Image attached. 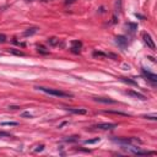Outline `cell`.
<instances>
[{"instance_id": "4316f807", "label": "cell", "mask_w": 157, "mask_h": 157, "mask_svg": "<svg viewBox=\"0 0 157 157\" xmlns=\"http://www.w3.org/2000/svg\"><path fill=\"white\" fill-rule=\"evenodd\" d=\"M43 1H52V0H43Z\"/></svg>"}, {"instance_id": "6da1fadb", "label": "cell", "mask_w": 157, "mask_h": 157, "mask_svg": "<svg viewBox=\"0 0 157 157\" xmlns=\"http://www.w3.org/2000/svg\"><path fill=\"white\" fill-rule=\"evenodd\" d=\"M34 88H37V90H39V91H42V92L47 93V94L55 96V97H60V98H65V97L70 98V97H72V94H71V93H69V92H64V91H60V90L48 88V87H43V86H36Z\"/></svg>"}, {"instance_id": "52a82bcc", "label": "cell", "mask_w": 157, "mask_h": 157, "mask_svg": "<svg viewBox=\"0 0 157 157\" xmlns=\"http://www.w3.org/2000/svg\"><path fill=\"white\" fill-rule=\"evenodd\" d=\"M125 93H126L128 96H131V97L136 98V99H141V101H146V99H147V97H146L145 94H142V93H140V92H136V91H132V90H128Z\"/></svg>"}, {"instance_id": "4fadbf2b", "label": "cell", "mask_w": 157, "mask_h": 157, "mask_svg": "<svg viewBox=\"0 0 157 157\" xmlns=\"http://www.w3.org/2000/svg\"><path fill=\"white\" fill-rule=\"evenodd\" d=\"M125 27L128 28V31H129L130 33H134V32L137 29V25H136V23H131V22H128V23L125 25Z\"/></svg>"}, {"instance_id": "8992f818", "label": "cell", "mask_w": 157, "mask_h": 157, "mask_svg": "<svg viewBox=\"0 0 157 157\" xmlns=\"http://www.w3.org/2000/svg\"><path fill=\"white\" fill-rule=\"evenodd\" d=\"M117 126H118V125L114 124V123H101V124L94 125L93 128L99 129V130H112V129H115Z\"/></svg>"}, {"instance_id": "d4e9b609", "label": "cell", "mask_w": 157, "mask_h": 157, "mask_svg": "<svg viewBox=\"0 0 157 157\" xmlns=\"http://www.w3.org/2000/svg\"><path fill=\"white\" fill-rule=\"evenodd\" d=\"M39 148H36V152H38V151H42L43 150V147H44V145H40V146H38Z\"/></svg>"}, {"instance_id": "30bf717a", "label": "cell", "mask_w": 157, "mask_h": 157, "mask_svg": "<svg viewBox=\"0 0 157 157\" xmlns=\"http://www.w3.org/2000/svg\"><path fill=\"white\" fill-rule=\"evenodd\" d=\"M82 47V43L80 40H72L71 42V52L74 53H80V49Z\"/></svg>"}, {"instance_id": "cb8c5ba5", "label": "cell", "mask_w": 157, "mask_h": 157, "mask_svg": "<svg viewBox=\"0 0 157 157\" xmlns=\"http://www.w3.org/2000/svg\"><path fill=\"white\" fill-rule=\"evenodd\" d=\"M144 118H146V119H151V120H156V119H157L156 115H144Z\"/></svg>"}, {"instance_id": "d6986e66", "label": "cell", "mask_w": 157, "mask_h": 157, "mask_svg": "<svg viewBox=\"0 0 157 157\" xmlns=\"http://www.w3.org/2000/svg\"><path fill=\"white\" fill-rule=\"evenodd\" d=\"M77 140H78V136H70V137L65 139L64 141H66V142H74V141H77Z\"/></svg>"}, {"instance_id": "5b68a950", "label": "cell", "mask_w": 157, "mask_h": 157, "mask_svg": "<svg viewBox=\"0 0 157 157\" xmlns=\"http://www.w3.org/2000/svg\"><path fill=\"white\" fill-rule=\"evenodd\" d=\"M115 43H117L118 47H120L121 49H125V48L128 47V44H129L128 38H126L125 36H117V37H115Z\"/></svg>"}, {"instance_id": "8fae6325", "label": "cell", "mask_w": 157, "mask_h": 157, "mask_svg": "<svg viewBox=\"0 0 157 157\" xmlns=\"http://www.w3.org/2000/svg\"><path fill=\"white\" fill-rule=\"evenodd\" d=\"M48 44L49 45H52V47H55V45H61L63 47V43H60V39L59 38H56V37H50V38H48Z\"/></svg>"}, {"instance_id": "603a6c76", "label": "cell", "mask_w": 157, "mask_h": 157, "mask_svg": "<svg viewBox=\"0 0 157 157\" xmlns=\"http://www.w3.org/2000/svg\"><path fill=\"white\" fill-rule=\"evenodd\" d=\"M22 117H25V118H33V115L31 113H28V112H23L22 113Z\"/></svg>"}, {"instance_id": "5bb4252c", "label": "cell", "mask_w": 157, "mask_h": 157, "mask_svg": "<svg viewBox=\"0 0 157 157\" xmlns=\"http://www.w3.org/2000/svg\"><path fill=\"white\" fill-rule=\"evenodd\" d=\"M7 52H9V53H11V54L18 55V56H23V55H25V53H23L22 50H20V49H13V48H10V49H7Z\"/></svg>"}, {"instance_id": "2e32d148", "label": "cell", "mask_w": 157, "mask_h": 157, "mask_svg": "<svg viewBox=\"0 0 157 157\" xmlns=\"http://www.w3.org/2000/svg\"><path fill=\"white\" fill-rule=\"evenodd\" d=\"M37 50H38V53H40V54H49V50H48L45 47H43V45H38V47H37Z\"/></svg>"}, {"instance_id": "ffe728a7", "label": "cell", "mask_w": 157, "mask_h": 157, "mask_svg": "<svg viewBox=\"0 0 157 157\" xmlns=\"http://www.w3.org/2000/svg\"><path fill=\"white\" fill-rule=\"evenodd\" d=\"M0 137H13L11 134L5 132V131H0Z\"/></svg>"}, {"instance_id": "484cf974", "label": "cell", "mask_w": 157, "mask_h": 157, "mask_svg": "<svg viewBox=\"0 0 157 157\" xmlns=\"http://www.w3.org/2000/svg\"><path fill=\"white\" fill-rule=\"evenodd\" d=\"M76 0H65V4L67 5V4H72V2H75Z\"/></svg>"}, {"instance_id": "9a60e30c", "label": "cell", "mask_w": 157, "mask_h": 157, "mask_svg": "<svg viewBox=\"0 0 157 157\" xmlns=\"http://www.w3.org/2000/svg\"><path fill=\"white\" fill-rule=\"evenodd\" d=\"M120 81H123V82H125V83H129V85L137 86V82L134 81V80H131V78H129V77H120Z\"/></svg>"}, {"instance_id": "44dd1931", "label": "cell", "mask_w": 157, "mask_h": 157, "mask_svg": "<svg viewBox=\"0 0 157 157\" xmlns=\"http://www.w3.org/2000/svg\"><path fill=\"white\" fill-rule=\"evenodd\" d=\"M98 141H99V139L97 137V139H94V140H86V141H85V144H86V145H88V144H94V142H98Z\"/></svg>"}, {"instance_id": "3957f363", "label": "cell", "mask_w": 157, "mask_h": 157, "mask_svg": "<svg viewBox=\"0 0 157 157\" xmlns=\"http://www.w3.org/2000/svg\"><path fill=\"white\" fill-rule=\"evenodd\" d=\"M142 39H144L145 44H146L150 49H152V50H155V49H156V44H155V42H153V39H152V37H151V34H150V33L144 32V33H142Z\"/></svg>"}, {"instance_id": "ac0fdd59", "label": "cell", "mask_w": 157, "mask_h": 157, "mask_svg": "<svg viewBox=\"0 0 157 157\" xmlns=\"http://www.w3.org/2000/svg\"><path fill=\"white\" fill-rule=\"evenodd\" d=\"M0 125H2V126H5V125H10V126H16V125H18V123H16V121H4V123H1Z\"/></svg>"}, {"instance_id": "9c48e42d", "label": "cell", "mask_w": 157, "mask_h": 157, "mask_svg": "<svg viewBox=\"0 0 157 157\" xmlns=\"http://www.w3.org/2000/svg\"><path fill=\"white\" fill-rule=\"evenodd\" d=\"M65 110L70 112V113H74V114H86L87 110L83 109V108H70V107H65L64 108Z\"/></svg>"}, {"instance_id": "e0dca14e", "label": "cell", "mask_w": 157, "mask_h": 157, "mask_svg": "<svg viewBox=\"0 0 157 157\" xmlns=\"http://www.w3.org/2000/svg\"><path fill=\"white\" fill-rule=\"evenodd\" d=\"M104 113H112V114H118V115H124V117L129 115L128 113H123V112H119V110H105Z\"/></svg>"}, {"instance_id": "277c9868", "label": "cell", "mask_w": 157, "mask_h": 157, "mask_svg": "<svg viewBox=\"0 0 157 157\" xmlns=\"http://www.w3.org/2000/svg\"><path fill=\"white\" fill-rule=\"evenodd\" d=\"M141 72H142V75H144V77L145 78H147L148 81H151L152 83H156L157 82V75L156 74H153V72H151V71H147L146 69H141Z\"/></svg>"}, {"instance_id": "7c38bea8", "label": "cell", "mask_w": 157, "mask_h": 157, "mask_svg": "<svg viewBox=\"0 0 157 157\" xmlns=\"http://www.w3.org/2000/svg\"><path fill=\"white\" fill-rule=\"evenodd\" d=\"M38 27H31V28H27L25 32H23V36L25 37H28V36H33L34 33H37L38 32Z\"/></svg>"}, {"instance_id": "7a4b0ae2", "label": "cell", "mask_w": 157, "mask_h": 157, "mask_svg": "<svg viewBox=\"0 0 157 157\" xmlns=\"http://www.w3.org/2000/svg\"><path fill=\"white\" fill-rule=\"evenodd\" d=\"M115 142L120 144L121 146L124 145H132V144H141V140L137 139V137H114L113 139Z\"/></svg>"}, {"instance_id": "7402d4cb", "label": "cell", "mask_w": 157, "mask_h": 157, "mask_svg": "<svg viewBox=\"0 0 157 157\" xmlns=\"http://www.w3.org/2000/svg\"><path fill=\"white\" fill-rule=\"evenodd\" d=\"M6 36L4 34V33H0V43H4V42H6Z\"/></svg>"}, {"instance_id": "ba28073f", "label": "cell", "mask_w": 157, "mask_h": 157, "mask_svg": "<svg viewBox=\"0 0 157 157\" xmlns=\"http://www.w3.org/2000/svg\"><path fill=\"white\" fill-rule=\"evenodd\" d=\"M93 101L99 102V103H105V104H114V103H117L114 99H112L109 97H93Z\"/></svg>"}]
</instances>
